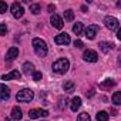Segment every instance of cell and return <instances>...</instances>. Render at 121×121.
<instances>
[{
	"mask_svg": "<svg viewBox=\"0 0 121 121\" xmlns=\"http://www.w3.org/2000/svg\"><path fill=\"white\" fill-rule=\"evenodd\" d=\"M50 22H51V24H53V27H56V29H63V26H64V23H63V19L60 17L58 14H51V19H50Z\"/></svg>",
	"mask_w": 121,
	"mask_h": 121,
	"instance_id": "30bf717a",
	"label": "cell"
},
{
	"mask_svg": "<svg viewBox=\"0 0 121 121\" xmlns=\"http://www.w3.org/2000/svg\"><path fill=\"white\" fill-rule=\"evenodd\" d=\"M74 46H76V47H78V48H81L84 44H83V41H81V40H76V41H74Z\"/></svg>",
	"mask_w": 121,
	"mask_h": 121,
	"instance_id": "f546056e",
	"label": "cell"
},
{
	"mask_svg": "<svg viewBox=\"0 0 121 121\" xmlns=\"http://www.w3.org/2000/svg\"><path fill=\"white\" fill-rule=\"evenodd\" d=\"M100 31V27L97 26V24H91V26H88L87 29H84V36L87 37V39H90V40H93L94 37H95V34Z\"/></svg>",
	"mask_w": 121,
	"mask_h": 121,
	"instance_id": "8992f818",
	"label": "cell"
},
{
	"mask_svg": "<svg viewBox=\"0 0 121 121\" xmlns=\"http://www.w3.org/2000/svg\"><path fill=\"white\" fill-rule=\"evenodd\" d=\"M6 33H7V24L0 23V36H4Z\"/></svg>",
	"mask_w": 121,
	"mask_h": 121,
	"instance_id": "484cf974",
	"label": "cell"
},
{
	"mask_svg": "<svg viewBox=\"0 0 121 121\" xmlns=\"http://www.w3.org/2000/svg\"><path fill=\"white\" fill-rule=\"evenodd\" d=\"M67 105V100L64 98V101L63 100H60V104H58V108H63V107H66Z\"/></svg>",
	"mask_w": 121,
	"mask_h": 121,
	"instance_id": "f1b7e54d",
	"label": "cell"
},
{
	"mask_svg": "<svg viewBox=\"0 0 121 121\" xmlns=\"http://www.w3.org/2000/svg\"><path fill=\"white\" fill-rule=\"evenodd\" d=\"M107 120H108V112H105V111L97 112V121H107Z\"/></svg>",
	"mask_w": 121,
	"mask_h": 121,
	"instance_id": "7402d4cb",
	"label": "cell"
},
{
	"mask_svg": "<svg viewBox=\"0 0 121 121\" xmlns=\"http://www.w3.org/2000/svg\"><path fill=\"white\" fill-rule=\"evenodd\" d=\"M53 71L57 73V74H64L67 73V70L70 69V61L67 58H58L57 61L53 63Z\"/></svg>",
	"mask_w": 121,
	"mask_h": 121,
	"instance_id": "6da1fadb",
	"label": "cell"
},
{
	"mask_svg": "<svg viewBox=\"0 0 121 121\" xmlns=\"http://www.w3.org/2000/svg\"><path fill=\"white\" fill-rule=\"evenodd\" d=\"M20 77H22V73H20L19 70H13L12 73L4 74L2 78H3V80H20Z\"/></svg>",
	"mask_w": 121,
	"mask_h": 121,
	"instance_id": "7c38bea8",
	"label": "cell"
},
{
	"mask_svg": "<svg viewBox=\"0 0 121 121\" xmlns=\"http://www.w3.org/2000/svg\"><path fill=\"white\" fill-rule=\"evenodd\" d=\"M80 105H81V98L80 97H74L73 100H71V111H77L78 108H80Z\"/></svg>",
	"mask_w": 121,
	"mask_h": 121,
	"instance_id": "ac0fdd59",
	"label": "cell"
},
{
	"mask_svg": "<svg viewBox=\"0 0 121 121\" xmlns=\"http://www.w3.org/2000/svg\"><path fill=\"white\" fill-rule=\"evenodd\" d=\"M63 88H64V91L71 93V91L74 90V83H73V81H66L64 86H63Z\"/></svg>",
	"mask_w": 121,
	"mask_h": 121,
	"instance_id": "603a6c76",
	"label": "cell"
},
{
	"mask_svg": "<svg viewBox=\"0 0 121 121\" xmlns=\"http://www.w3.org/2000/svg\"><path fill=\"white\" fill-rule=\"evenodd\" d=\"M81 10H83V12L86 13V12H87V7H86V6H81Z\"/></svg>",
	"mask_w": 121,
	"mask_h": 121,
	"instance_id": "836d02e7",
	"label": "cell"
},
{
	"mask_svg": "<svg viewBox=\"0 0 121 121\" xmlns=\"http://www.w3.org/2000/svg\"><path fill=\"white\" fill-rule=\"evenodd\" d=\"M111 114H112V115H117V111H115V110L112 108V110H111Z\"/></svg>",
	"mask_w": 121,
	"mask_h": 121,
	"instance_id": "e575fe53",
	"label": "cell"
},
{
	"mask_svg": "<svg viewBox=\"0 0 121 121\" xmlns=\"http://www.w3.org/2000/svg\"><path fill=\"white\" fill-rule=\"evenodd\" d=\"M16 57H19V48L17 47H10L6 53V57H4L6 61H13Z\"/></svg>",
	"mask_w": 121,
	"mask_h": 121,
	"instance_id": "8fae6325",
	"label": "cell"
},
{
	"mask_svg": "<svg viewBox=\"0 0 121 121\" xmlns=\"http://www.w3.org/2000/svg\"><path fill=\"white\" fill-rule=\"evenodd\" d=\"M33 80L34 81H40L41 80V73L40 71H34L33 73Z\"/></svg>",
	"mask_w": 121,
	"mask_h": 121,
	"instance_id": "83f0119b",
	"label": "cell"
},
{
	"mask_svg": "<svg viewBox=\"0 0 121 121\" xmlns=\"http://www.w3.org/2000/svg\"><path fill=\"white\" fill-rule=\"evenodd\" d=\"M30 12H31L33 14H39V13L41 12V6H40L39 3H33V4H30Z\"/></svg>",
	"mask_w": 121,
	"mask_h": 121,
	"instance_id": "ffe728a7",
	"label": "cell"
},
{
	"mask_svg": "<svg viewBox=\"0 0 121 121\" xmlns=\"http://www.w3.org/2000/svg\"><path fill=\"white\" fill-rule=\"evenodd\" d=\"M117 39H121V30L117 31Z\"/></svg>",
	"mask_w": 121,
	"mask_h": 121,
	"instance_id": "d6a6232c",
	"label": "cell"
},
{
	"mask_svg": "<svg viewBox=\"0 0 121 121\" xmlns=\"http://www.w3.org/2000/svg\"><path fill=\"white\" fill-rule=\"evenodd\" d=\"M64 19H66L67 22H71V20L74 19V12H73V10H70V9H69V10H66V12H64Z\"/></svg>",
	"mask_w": 121,
	"mask_h": 121,
	"instance_id": "cb8c5ba5",
	"label": "cell"
},
{
	"mask_svg": "<svg viewBox=\"0 0 121 121\" xmlns=\"http://www.w3.org/2000/svg\"><path fill=\"white\" fill-rule=\"evenodd\" d=\"M12 118H13L14 121L23 118V112H22V110H20L19 107H13V110H12Z\"/></svg>",
	"mask_w": 121,
	"mask_h": 121,
	"instance_id": "2e32d148",
	"label": "cell"
},
{
	"mask_svg": "<svg viewBox=\"0 0 121 121\" xmlns=\"http://www.w3.org/2000/svg\"><path fill=\"white\" fill-rule=\"evenodd\" d=\"M23 73L24 74H30V73H34V64L33 63H30V61H26L24 64H23Z\"/></svg>",
	"mask_w": 121,
	"mask_h": 121,
	"instance_id": "5bb4252c",
	"label": "cell"
},
{
	"mask_svg": "<svg viewBox=\"0 0 121 121\" xmlns=\"http://www.w3.org/2000/svg\"><path fill=\"white\" fill-rule=\"evenodd\" d=\"M54 10H56V6H54V4H48V12H50V13H53Z\"/></svg>",
	"mask_w": 121,
	"mask_h": 121,
	"instance_id": "4dcf8cb0",
	"label": "cell"
},
{
	"mask_svg": "<svg viewBox=\"0 0 121 121\" xmlns=\"http://www.w3.org/2000/svg\"><path fill=\"white\" fill-rule=\"evenodd\" d=\"M114 86H115V81H114L112 78H107V80H104V81L100 84V88L107 90V88H111V87H114Z\"/></svg>",
	"mask_w": 121,
	"mask_h": 121,
	"instance_id": "9a60e30c",
	"label": "cell"
},
{
	"mask_svg": "<svg viewBox=\"0 0 121 121\" xmlns=\"http://www.w3.org/2000/svg\"><path fill=\"white\" fill-rule=\"evenodd\" d=\"M73 31H74L77 36H81V34L84 33V24H83V23H76V24L73 26Z\"/></svg>",
	"mask_w": 121,
	"mask_h": 121,
	"instance_id": "d6986e66",
	"label": "cell"
},
{
	"mask_svg": "<svg viewBox=\"0 0 121 121\" xmlns=\"http://www.w3.org/2000/svg\"><path fill=\"white\" fill-rule=\"evenodd\" d=\"M104 23H105V27L110 29V30H118V27H120L118 20L115 17H112V16H107L104 19Z\"/></svg>",
	"mask_w": 121,
	"mask_h": 121,
	"instance_id": "277c9868",
	"label": "cell"
},
{
	"mask_svg": "<svg viewBox=\"0 0 121 121\" xmlns=\"http://www.w3.org/2000/svg\"><path fill=\"white\" fill-rule=\"evenodd\" d=\"M91 118H90V114L88 112H81V114H78V117H77V121H90Z\"/></svg>",
	"mask_w": 121,
	"mask_h": 121,
	"instance_id": "d4e9b609",
	"label": "cell"
},
{
	"mask_svg": "<svg viewBox=\"0 0 121 121\" xmlns=\"http://www.w3.org/2000/svg\"><path fill=\"white\" fill-rule=\"evenodd\" d=\"M33 97H34L33 91H31L30 88H24V90H22V91L17 93L16 100H17L19 103H30V101L33 100Z\"/></svg>",
	"mask_w": 121,
	"mask_h": 121,
	"instance_id": "3957f363",
	"label": "cell"
},
{
	"mask_svg": "<svg viewBox=\"0 0 121 121\" xmlns=\"http://www.w3.org/2000/svg\"><path fill=\"white\" fill-rule=\"evenodd\" d=\"M7 12V3L6 2H0V14H3Z\"/></svg>",
	"mask_w": 121,
	"mask_h": 121,
	"instance_id": "4316f807",
	"label": "cell"
},
{
	"mask_svg": "<svg viewBox=\"0 0 121 121\" xmlns=\"http://www.w3.org/2000/svg\"><path fill=\"white\" fill-rule=\"evenodd\" d=\"M112 104L114 105H120L121 104V93L120 91L114 93V95H112Z\"/></svg>",
	"mask_w": 121,
	"mask_h": 121,
	"instance_id": "44dd1931",
	"label": "cell"
},
{
	"mask_svg": "<svg viewBox=\"0 0 121 121\" xmlns=\"http://www.w3.org/2000/svg\"><path fill=\"white\" fill-rule=\"evenodd\" d=\"M98 46H100V48H101V51H103V53H108V51L114 47V44H112V43H107V41H101Z\"/></svg>",
	"mask_w": 121,
	"mask_h": 121,
	"instance_id": "e0dca14e",
	"label": "cell"
},
{
	"mask_svg": "<svg viewBox=\"0 0 121 121\" xmlns=\"http://www.w3.org/2000/svg\"><path fill=\"white\" fill-rule=\"evenodd\" d=\"M87 95H88V97H93V95H94V91H93V90H90V91H88V94H87Z\"/></svg>",
	"mask_w": 121,
	"mask_h": 121,
	"instance_id": "1f68e13d",
	"label": "cell"
},
{
	"mask_svg": "<svg viewBox=\"0 0 121 121\" xmlns=\"http://www.w3.org/2000/svg\"><path fill=\"white\" fill-rule=\"evenodd\" d=\"M47 115H48V111L41 110V108H33V110L29 111L30 118H40V117H47Z\"/></svg>",
	"mask_w": 121,
	"mask_h": 121,
	"instance_id": "ba28073f",
	"label": "cell"
},
{
	"mask_svg": "<svg viewBox=\"0 0 121 121\" xmlns=\"http://www.w3.org/2000/svg\"><path fill=\"white\" fill-rule=\"evenodd\" d=\"M54 41H56L57 44H60V46H67V44H70V36H69L67 33H61V34L56 36Z\"/></svg>",
	"mask_w": 121,
	"mask_h": 121,
	"instance_id": "9c48e42d",
	"label": "cell"
},
{
	"mask_svg": "<svg viewBox=\"0 0 121 121\" xmlns=\"http://www.w3.org/2000/svg\"><path fill=\"white\" fill-rule=\"evenodd\" d=\"M33 48H34V51L39 57H44L47 54V44H46L44 40H41L39 37L33 39Z\"/></svg>",
	"mask_w": 121,
	"mask_h": 121,
	"instance_id": "7a4b0ae2",
	"label": "cell"
},
{
	"mask_svg": "<svg viewBox=\"0 0 121 121\" xmlns=\"http://www.w3.org/2000/svg\"><path fill=\"white\" fill-rule=\"evenodd\" d=\"M10 97V90L7 88V86L0 84V98L2 100H9Z\"/></svg>",
	"mask_w": 121,
	"mask_h": 121,
	"instance_id": "4fadbf2b",
	"label": "cell"
},
{
	"mask_svg": "<svg viewBox=\"0 0 121 121\" xmlns=\"http://www.w3.org/2000/svg\"><path fill=\"white\" fill-rule=\"evenodd\" d=\"M4 121H14V120H13V118H12V117H7V118H6V120H4Z\"/></svg>",
	"mask_w": 121,
	"mask_h": 121,
	"instance_id": "d590c367",
	"label": "cell"
},
{
	"mask_svg": "<svg viewBox=\"0 0 121 121\" xmlns=\"http://www.w3.org/2000/svg\"><path fill=\"white\" fill-rule=\"evenodd\" d=\"M83 58L88 63H95L98 60V54L94 51V50H86L84 54H83Z\"/></svg>",
	"mask_w": 121,
	"mask_h": 121,
	"instance_id": "52a82bcc",
	"label": "cell"
},
{
	"mask_svg": "<svg viewBox=\"0 0 121 121\" xmlns=\"http://www.w3.org/2000/svg\"><path fill=\"white\" fill-rule=\"evenodd\" d=\"M12 14H13V17H16V19H20V17H23V14H24V9H23V6L20 4V3H13L12 4Z\"/></svg>",
	"mask_w": 121,
	"mask_h": 121,
	"instance_id": "5b68a950",
	"label": "cell"
}]
</instances>
